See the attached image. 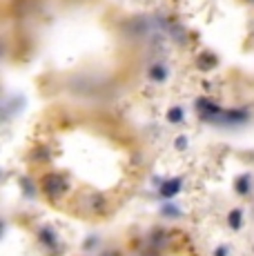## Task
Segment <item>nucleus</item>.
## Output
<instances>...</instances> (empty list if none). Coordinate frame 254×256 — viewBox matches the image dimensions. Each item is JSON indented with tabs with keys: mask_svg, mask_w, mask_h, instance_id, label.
<instances>
[]
</instances>
